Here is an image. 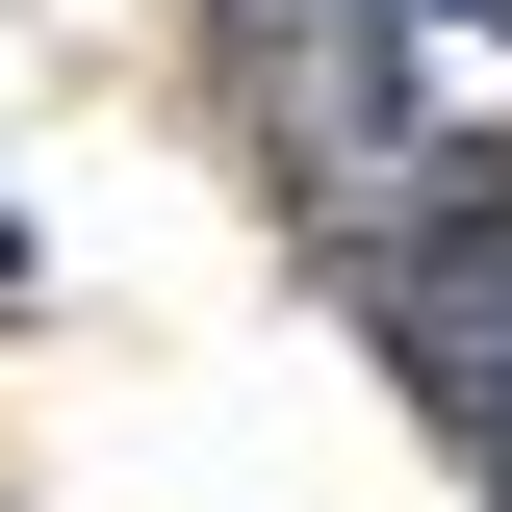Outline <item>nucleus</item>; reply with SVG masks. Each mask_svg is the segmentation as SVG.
I'll use <instances>...</instances> for the list:
<instances>
[{"label":"nucleus","mask_w":512,"mask_h":512,"mask_svg":"<svg viewBox=\"0 0 512 512\" xmlns=\"http://www.w3.org/2000/svg\"><path fill=\"white\" fill-rule=\"evenodd\" d=\"M359 333H384V384L487 461V410H512V128H436V154L384 180V231H359Z\"/></svg>","instance_id":"nucleus-1"},{"label":"nucleus","mask_w":512,"mask_h":512,"mask_svg":"<svg viewBox=\"0 0 512 512\" xmlns=\"http://www.w3.org/2000/svg\"><path fill=\"white\" fill-rule=\"evenodd\" d=\"M436 26H487V52H512V0H436Z\"/></svg>","instance_id":"nucleus-2"},{"label":"nucleus","mask_w":512,"mask_h":512,"mask_svg":"<svg viewBox=\"0 0 512 512\" xmlns=\"http://www.w3.org/2000/svg\"><path fill=\"white\" fill-rule=\"evenodd\" d=\"M256 26H333V0H256Z\"/></svg>","instance_id":"nucleus-3"},{"label":"nucleus","mask_w":512,"mask_h":512,"mask_svg":"<svg viewBox=\"0 0 512 512\" xmlns=\"http://www.w3.org/2000/svg\"><path fill=\"white\" fill-rule=\"evenodd\" d=\"M487 487H512V410H487Z\"/></svg>","instance_id":"nucleus-4"},{"label":"nucleus","mask_w":512,"mask_h":512,"mask_svg":"<svg viewBox=\"0 0 512 512\" xmlns=\"http://www.w3.org/2000/svg\"><path fill=\"white\" fill-rule=\"evenodd\" d=\"M0 282H26V231H0Z\"/></svg>","instance_id":"nucleus-5"}]
</instances>
